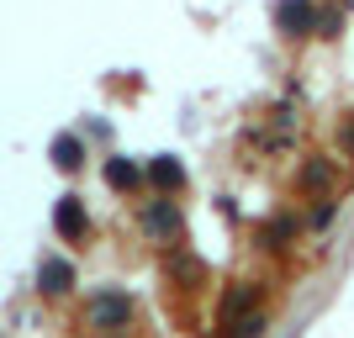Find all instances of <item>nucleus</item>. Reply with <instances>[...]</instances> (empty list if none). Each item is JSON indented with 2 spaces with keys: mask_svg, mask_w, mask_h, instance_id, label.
Masks as SVG:
<instances>
[{
  "mask_svg": "<svg viewBox=\"0 0 354 338\" xmlns=\"http://www.w3.org/2000/svg\"><path fill=\"white\" fill-rule=\"evenodd\" d=\"M69 285H74V270L64 265V259H48V265L37 270V291L43 296H64Z\"/></svg>",
  "mask_w": 354,
  "mask_h": 338,
  "instance_id": "1",
  "label": "nucleus"
},
{
  "mask_svg": "<svg viewBox=\"0 0 354 338\" xmlns=\"http://www.w3.org/2000/svg\"><path fill=\"white\" fill-rule=\"evenodd\" d=\"M59 233L64 238H80V233H85V206L74 201V196H64V201H59Z\"/></svg>",
  "mask_w": 354,
  "mask_h": 338,
  "instance_id": "2",
  "label": "nucleus"
},
{
  "mask_svg": "<svg viewBox=\"0 0 354 338\" xmlns=\"http://www.w3.org/2000/svg\"><path fill=\"white\" fill-rule=\"evenodd\" d=\"M328 175H333V169H328L323 159H312V164H301V180H296V185H301V191H307V196H323L328 185H333V180H328Z\"/></svg>",
  "mask_w": 354,
  "mask_h": 338,
  "instance_id": "3",
  "label": "nucleus"
},
{
  "mask_svg": "<svg viewBox=\"0 0 354 338\" xmlns=\"http://www.w3.org/2000/svg\"><path fill=\"white\" fill-rule=\"evenodd\" d=\"M90 323H101V328H117V323H127V301H117V296L95 301V307H90Z\"/></svg>",
  "mask_w": 354,
  "mask_h": 338,
  "instance_id": "4",
  "label": "nucleus"
},
{
  "mask_svg": "<svg viewBox=\"0 0 354 338\" xmlns=\"http://www.w3.org/2000/svg\"><path fill=\"white\" fill-rule=\"evenodd\" d=\"M148 233L153 238H175L180 233V212L175 206H153V212H148Z\"/></svg>",
  "mask_w": 354,
  "mask_h": 338,
  "instance_id": "5",
  "label": "nucleus"
},
{
  "mask_svg": "<svg viewBox=\"0 0 354 338\" xmlns=\"http://www.w3.org/2000/svg\"><path fill=\"white\" fill-rule=\"evenodd\" d=\"M106 180H111L117 191H133L138 180H143V169H138L133 159H111V164H106Z\"/></svg>",
  "mask_w": 354,
  "mask_h": 338,
  "instance_id": "6",
  "label": "nucleus"
},
{
  "mask_svg": "<svg viewBox=\"0 0 354 338\" xmlns=\"http://www.w3.org/2000/svg\"><path fill=\"white\" fill-rule=\"evenodd\" d=\"M148 175H153V185H159V191H175L180 180H185V169H180L175 159H153V164H148Z\"/></svg>",
  "mask_w": 354,
  "mask_h": 338,
  "instance_id": "7",
  "label": "nucleus"
},
{
  "mask_svg": "<svg viewBox=\"0 0 354 338\" xmlns=\"http://www.w3.org/2000/svg\"><path fill=\"white\" fill-rule=\"evenodd\" d=\"M53 164H59V169H74V164H80V143H74V138H59V143H53Z\"/></svg>",
  "mask_w": 354,
  "mask_h": 338,
  "instance_id": "8",
  "label": "nucleus"
},
{
  "mask_svg": "<svg viewBox=\"0 0 354 338\" xmlns=\"http://www.w3.org/2000/svg\"><path fill=\"white\" fill-rule=\"evenodd\" d=\"M301 21H307V27H312V6H301V0H296V6H286L281 27H286V32H296V27H301Z\"/></svg>",
  "mask_w": 354,
  "mask_h": 338,
  "instance_id": "9",
  "label": "nucleus"
},
{
  "mask_svg": "<svg viewBox=\"0 0 354 338\" xmlns=\"http://www.w3.org/2000/svg\"><path fill=\"white\" fill-rule=\"evenodd\" d=\"M339 148H344V153L354 148V122H344V127H339Z\"/></svg>",
  "mask_w": 354,
  "mask_h": 338,
  "instance_id": "10",
  "label": "nucleus"
}]
</instances>
